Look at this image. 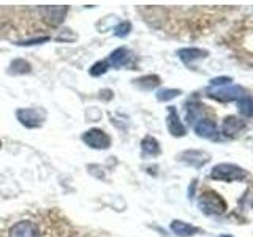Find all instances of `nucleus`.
Here are the masks:
<instances>
[{"label":"nucleus","mask_w":253,"mask_h":237,"mask_svg":"<svg viewBox=\"0 0 253 237\" xmlns=\"http://www.w3.org/2000/svg\"><path fill=\"white\" fill-rule=\"evenodd\" d=\"M133 82H134V85L139 87V89H142V90H152L158 84H160V78L155 76V75H149V76H142Z\"/></svg>","instance_id":"obj_16"},{"label":"nucleus","mask_w":253,"mask_h":237,"mask_svg":"<svg viewBox=\"0 0 253 237\" xmlns=\"http://www.w3.org/2000/svg\"><path fill=\"white\" fill-rule=\"evenodd\" d=\"M131 32V24L128 22V21H122L119 26L114 29V34H116V37H119V38H125L126 35H128Z\"/></svg>","instance_id":"obj_20"},{"label":"nucleus","mask_w":253,"mask_h":237,"mask_svg":"<svg viewBox=\"0 0 253 237\" xmlns=\"http://www.w3.org/2000/svg\"><path fill=\"white\" fill-rule=\"evenodd\" d=\"M141 149L142 152L149 157H157L160 154V144H158V141L152 136H146L141 142Z\"/></svg>","instance_id":"obj_15"},{"label":"nucleus","mask_w":253,"mask_h":237,"mask_svg":"<svg viewBox=\"0 0 253 237\" xmlns=\"http://www.w3.org/2000/svg\"><path fill=\"white\" fill-rule=\"evenodd\" d=\"M179 59L185 63V65H192L193 62L204 59L208 55V51L204 49H198V47H184V49L177 51Z\"/></svg>","instance_id":"obj_11"},{"label":"nucleus","mask_w":253,"mask_h":237,"mask_svg":"<svg viewBox=\"0 0 253 237\" xmlns=\"http://www.w3.org/2000/svg\"><path fill=\"white\" fill-rule=\"evenodd\" d=\"M10 237H38V229L32 221H19L10 229Z\"/></svg>","instance_id":"obj_9"},{"label":"nucleus","mask_w":253,"mask_h":237,"mask_svg":"<svg viewBox=\"0 0 253 237\" xmlns=\"http://www.w3.org/2000/svg\"><path fill=\"white\" fill-rule=\"evenodd\" d=\"M19 122L22 125H26L27 128H38V126H42L43 122L46 120V114L43 109L40 108H29V109H19L18 113Z\"/></svg>","instance_id":"obj_3"},{"label":"nucleus","mask_w":253,"mask_h":237,"mask_svg":"<svg viewBox=\"0 0 253 237\" xmlns=\"http://www.w3.org/2000/svg\"><path fill=\"white\" fill-rule=\"evenodd\" d=\"M180 160L190 166H195V168H201V166H204L211 160V157L209 154L203 152V150H187V152L180 155Z\"/></svg>","instance_id":"obj_8"},{"label":"nucleus","mask_w":253,"mask_h":237,"mask_svg":"<svg viewBox=\"0 0 253 237\" xmlns=\"http://www.w3.org/2000/svg\"><path fill=\"white\" fill-rule=\"evenodd\" d=\"M130 59V52L126 47H117L113 52L109 54V57L106 59L109 67H114V68H121L122 65H125L126 62Z\"/></svg>","instance_id":"obj_13"},{"label":"nucleus","mask_w":253,"mask_h":237,"mask_svg":"<svg viewBox=\"0 0 253 237\" xmlns=\"http://www.w3.org/2000/svg\"><path fill=\"white\" fill-rule=\"evenodd\" d=\"M247 172L242 168L231 163H220L217 166H213L211 171V179L213 180H221V182H236V180H242Z\"/></svg>","instance_id":"obj_2"},{"label":"nucleus","mask_w":253,"mask_h":237,"mask_svg":"<svg viewBox=\"0 0 253 237\" xmlns=\"http://www.w3.org/2000/svg\"><path fill=\"white\" fill-rule=\"evenodd\" d=\"M67 13H68L67 6H42L40 8V14H42L43 21L51 24V26H59V24H62Z\"/></svg>","instance_id":"obj_6"},{"label":"nucleus","mask_w":253,"mask_h":237,"mask_svg":"<svg viewBox=\"0 0 253 237\" xmlns=\"http://www.w3.org/2000/svg\"><path fill=\"white\" fill-rule=\"evenodd\" d=\"M231 81H233V78H229V76H218V78L211 79V85H212V87H220V85L229 84Z\"/></svg>","instance_id":"obj_21"},{"label":"nucleus","mask_w":253,"mask_h":237,"mask_svg":"<svg viewBox=\"0 0 253 237\" xmlns=\"http://www.w3.org/2000/svg\"><path fill=\"white\" fill-rule=\"evenodd\" d=\"M237 109L244 117H253V98L244 95L241 100H237Z\"/></svg>","instance_id":"obj_17"},{"label":"nucleus","mask_w":253,"mask_h":237,"mask_svg":"<svg viewBox=\"0 0 253 237\" xmlns=\"http://www.w3.org/2000/svg\"><path fill=\"white\" fill-rule=\"evenodd\" d=\"M220 237H233V236H228V234H223V236H220Z\"/></svg>","instance_id":"obj_23"},{"label":"nucleus","mask_w":253,"mask_h":237,"mask_svg":"<svg viewBox=\"0 0 253 237\" xmlns=\"http://www.w3.org/2000/svg\"><path fill=\"white\" fill-rule=\"evenodd\" d=\"M108 70H109V63H108V60H100V62L95 63V65H92V68H90V75H92V76H101V75H105Z\"/></svg>","instance_id":"obj_19"},{"label":"nucleus","mask_w":253,"mask_h":237,"mask_svg":"<svg viewBox=\"0 0 253 237\" xmlns=\"http://www.w3.org/2000/svg\"><path fill=\"white\" fill-rule=\"evenodd\" d=\"M166 125H168V130L172 136L176 138H180V136H185L187 133V128L184 126V123L180 122L179 118V114L174 106L168 108V117H166Z\"/></svg>","instance_id":"obj_7"},{"label":"nucleus","mask_w":253,"mask_h":237,"mask_svg":"<svg viewBox=\"0 0 253 237\" xmlns=\"http://www.w3.org/2000/svg\"><path fill=\"white\" fill-rule=\"evenodd\" d=\"M195 133L204 139L217 138V125L213 120H211V118H201V120L195 125Z\"/></svg>","instance_id":"obj_10"},{"label":"nucleus","mask_w":253,"mask_h":237,"mask_svg":"<svg viewBox=\"0 0 253 237\" xmlns=\"http://www.w3.org/2000/svg\"><path fill=\"white\" fill-rule=\"evenodd\" d=\"M44 41H47V38H38V40H29V41H24V43H22V46H29V44H32V43H44Z\"/></svg>","instance_id":"obj_22"},{"label":"nucleus","mask_w":253,"mask_h":237,"mask_svg":"<svg viewBox=\"0 0 253 237\" xmlns=\"http://www.w3.org/2000/svg\"><path fill=\"white\" fill-rule=\"evenodd\" d=\"M171 231L179 236V237H188V236H195L200 229L193 225H188L185 221H180V220H174L171 223Z\"/></svg>","instance_id":"obj_14"},{"label":"nucleus","mask_w":253,"mask_h":237,"mask_svg":"<svg viewBox=\"0 0 253 237\" xmlns=\"http://www.w3.org/2000/svg\"><path fill=\"white\" fill-rule=\"evenodd\" d=\"M245 126L244 120H241L239 117L236 116H228L223 120V126H221V131H223L225 136H234V134L239 133Z\"/></svg>","instance_id":"obj_12"},{"label":"nucleus","mask_w":253,"mask_h":237,"mask_svg":"<svg viewBox=\"0 0 253 237\" xmlns=\"http://www.w3.org/2000/svg\"><path fill=\"white\" fill-rule=\"evenodd\" d=\"M208 93L211 98H215L218 101H234V100H241L245 92L239 85H229V87H221V89H209Z\"/></svg>","instance_id":"obj_5"},{"label":"nucleus","mask_w":253,"mask_h":237,"mask_svg":"<svg viewBox=\"0 0 253 237\" xmlns=\"http://www.w3.org/2000/svg\"><path fill=\"white\" fill-rule=\"evenodd\" d=\"M182 92L179 89H162V90H158L157 93V100L158 101H169L172 98H176L177 95H180Z\"/></svg>","instance_id":"obj_18"},{"label":"nucleus","mask_w":253,"mask_h":237,"mask_svg":"<svg viewBox=\"0 0 253 237\" xmlns=\"http://www.w3.org/2000/svg\"><path fill=\"white\" fill-rule=\"evenodd\" d=\"M81 139L90 149L101 150V149H108L111 146V138L103 130H100V128H90L89 131H85L83 134Z\"/></svg>","instance_id":"obj_4"},{"label":"nucleus","mask_w":253,"mask_h":237,"mask_svg":"<svg viewBox=\"0 0 253 237\" xmlns=\"http://www.w3.org/2000/svg\"><path fill=\"white\" fill-rule=\"evenodd\" d=\"M198 207L206 215H221L226 210V202L215 192H204L198 199Z\"/></svg>","instance_id":"obj_1"},{"label":"nucleus","mask_w":253,"mask_h":237,"mask_svg":"<svg viewBox=\"0 0 253 237\" xmlns=\"http://www.w3.org/2000/svg\"><path fill=\"white\" fill-rule=\"evenodd\" d=\"M0 147H2V142H0Z\"/></svg>","instance_id":"obj_24"}]
</instances>
